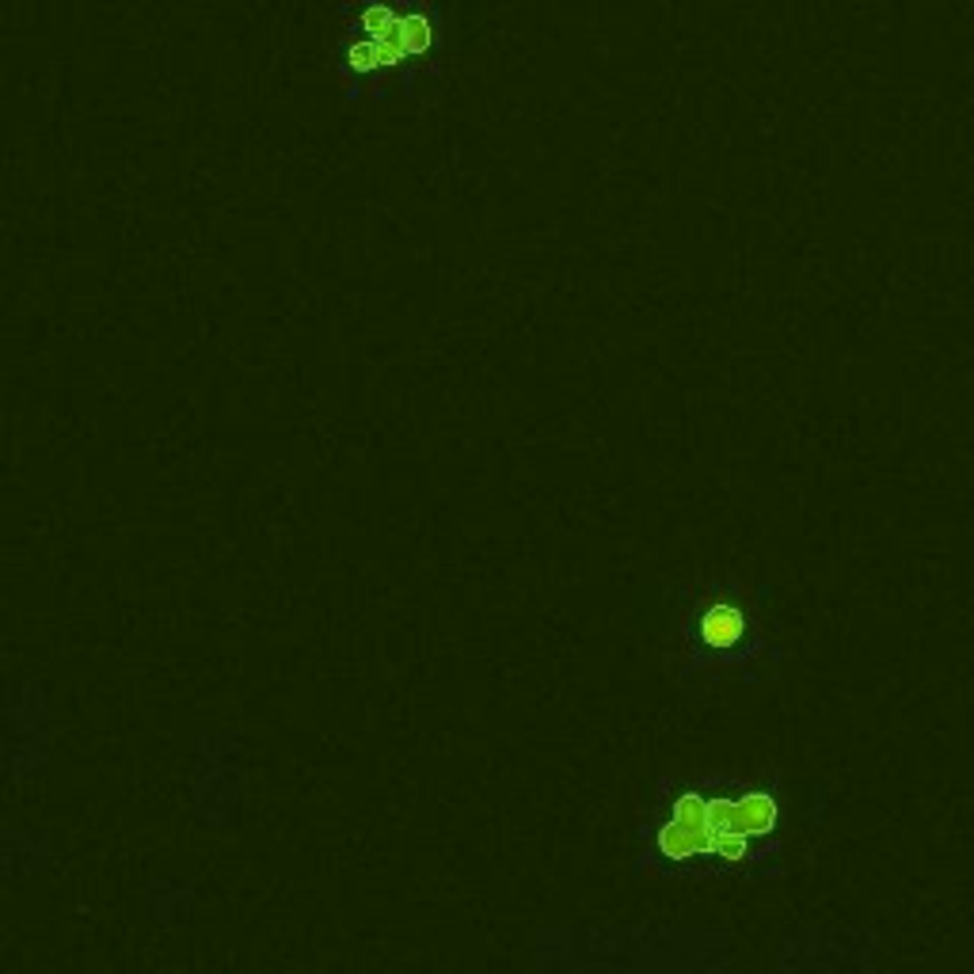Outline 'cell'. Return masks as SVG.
Returning a JSON list of instances; mask_svg holds the SVG:
<instances>
[{
  "instance_id": "9",
  "label": "cell",
  "mask_w": 974,
  "mask_h": 974,
  "mask_svg": "<svg viewBox=\"0 0 974 974\" xmlns=\"http://www.w3.org/2000/svg\"><path fill=\"white\" fill-rule=\"evenodd\" d=\"M712 852H720L723 860H743L746 857V838H739V834H715Z\"/></svg>"
},
{
  "instance_id": "6",
  "label": "cell",
  "mask_w": 974,
  "mask_h": 974,
  "mask_svg": "<svg viewBox=\"0 0 974 974\" xmlns=\"http://www.w3.org/2000/svg\"><path fill=\"white\" fill-rule=\"evenodd\" d=\"M377 42V50H381V65H396L400 62L404 54H408V50H404V34H400V20L392 23L389 31L381 34V39H374Z\"/></svg>"
},
{
  "instance_id": "7",
  "label": "cell",
  "mask_w": 974,
  "mask_h": 974,
  "mask_svg": "<svg viewBox=\"0 0 974 974\" xmlns=\"http://www.w3.org/2000/svg\"><path fill=\"white\" fill-rule=\"evenodd\" d=\"M709 826L712 834H731V826H735V804H731V799H709Z\"/></svg>"
},
{
  "instance_id": "4",
  "label": "cell",
  "mask_w": 974,
  "mask_h": 974,
  "mask_svg": "<svg viewBox=\"0 0 974 974\" xmlns=\"http://www.w3.org/2000/svg\"><path fill=\"white\" fill-rule=\"evenodd\" d=\"M400 34H404V50H408V54H427V50L434 46V31H430V23L422 20V15H404Z\"/></svg>"
},
{
  "instance_id": "2",
  "label": "cell",
  "mask_w": 974,
  "mask_h": 974,
  "mask_svg": "<svg viewBox=\"0 0 974 974\" xmlns=\"http://www.w3.org/2000/svg\"><path fill=\"white\" fill-rule=\"evenodd\" d=\"M777 826V799L765 796V792H750V796L735 799V826L731 834L739 838H762Z\"/></svg>"
},
{
  "instance_id": "3",
  "label": "cell",
  "mask_w": 974,
  "mask_h": 974,
  "mask_svg": "<svg viewBox=\"0 0 974 974\" xmlns=\"http://www.w3.org/2000/svg\"><path fill=\"white\" fill-rule=\"evenodd\" d=\"M743 628H746L743 614H739L735 606H727V601L712 606L701 620V636H704V643H712V648H731V643L743 636Z\"/></svg>"
},
{
  "instance_id": "1",
  "label": "cell",
  "mask_w": 974,
  "mask_h": 974,
  "mask_svg": "<svg viewBox=\"0 0 974 974\" xmlns=\"http://www.w3.org/2000/svg\"><path fill=\"white\" fill-rule=\"evenodd\" d=\"M715 834L709 826V799H701L697 792H689L674 804V818L659 830V849L670 860H685L693 852H712Z\"/></svg>"
},
{
  "instance_id": "8",
  "label": "cell",
  "mask_w": 974,
  "mask_h": 974,
  "mask_svg": "<svg viewBox=\"0 0 974 974\" xmlns=\"http://www.w3.org/2000/svg\"><path fill=\"white\" fill-rule=\"evenodd\" d=\"M392 23H396V15H392L385 4H369L366 12H362V28H366L369 34H374V39H381V34L389 31Z\"/></svg>"
},
{
  "instance_id": "5",
  "label": "cell",
  "mask_w": 974,
  "mask_h": 974,
  "mask_svg": "<svg viewBox=\"0 0 974 974\" xmlns=\"http://www.w3.org/2000/svg\"><path fill=\"white\" fill-rule=\"evenodd\" d=\"M347 65L355 69V73H369V69L381 65V50H377V42H355V46L347 50Z\"/></svg>"
}]
</instances>
